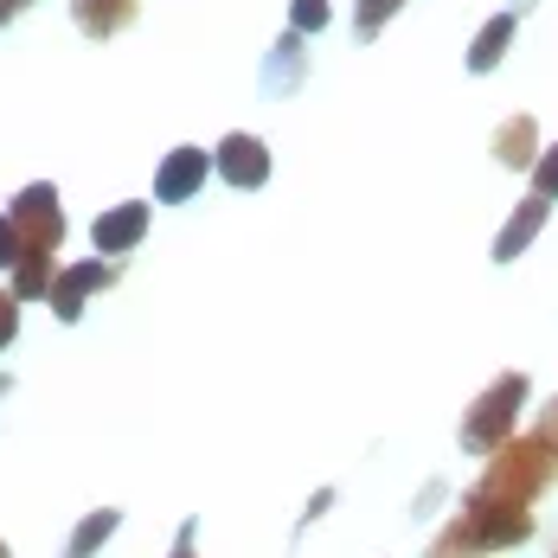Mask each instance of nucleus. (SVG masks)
<instances>
[{"mask_svg": "<svg viewBox=\"0 0 558 558\" xmlns=\"http://www.w3.org/2000/svg\"><path fill=\"white\" fill-rule=\"evenodd\" d=\"M7 219L20 231V264H13V295L33 302V295H52L58 282V244H64V213H58V193L39 180V186H20Z\"/></svg>", "mask_w": 558, "mask_h": 558, "instance_id": "1", "label": "nucleus"}, {"mask_svg": "<svg viewBox=\"0 0 558 558\" xmlns=\"http://www.w3.org/2000/svg\"><path fill=\"white\" fill-rule=\"evenodd\" d=\"M520 539H533V513H526V507L495 501V495H469V501H462V520L430 546V558H475V553L520 546Z\"/></svg>", "mask_w": 558, "mask_h": 558, "instance_id": "2", "label": "nucleus"}, {"mask_svg": "<svg viewBox=\"0 0 558 558\" xmlns=\"http://www.w3.org/2000/svg\"><path fill=\"white\" fill-rule=\"evenodd\" d=\"M553 469H558V449L546 444V437H520V444L495 449V462H488V475L475 482V495H495V501L526 507L546 482H553Z\"/></svg>", "mask_w": 558, "mask_h": 558, "instance_id": "3", "label": "nucleus"}, {"mask_svg": "<svg viewBox=\"0 0 558 558\" xmlns=\"http://www.w3.org/2000/svg\"><path fill=\"white\" fill-rule=\"evenodd\" d=\"M520 404H526V373H501L495 386H488L482 398H475V404H469V417H462V444L482 449V456H495L501 444H513L507 430H513Z\"/></svg>", "mask_w": 558, "mask_h": 558, "instance_id": "4", "label": "nucleus"}, {"mask_svg": "<svg viewBox=\"0 0 558 558\" xmlns=\"http://www.w3.org/2000/svg\"><path fill=\"white\" fill-rule=\"evenodd\" d=\"M110 264H90V257H84V264H71V270H58V282H52V295H46V302H52V315L58 322H77V315H84V302H90V295H97V289H110Z\"/></svg>", "mask_w": 558, "mask_h": 558, "instance_id": "5", "label": "nucleus"}, {"mask_svg": "<svg viewBox=\"0 0 558 558\" xmlns=\"http://www.w3.org/2000/svg\"><path fill=\"white\" fill-rule=\"evenodd\" d=\"M213 168L225 173V186H264V180H270V148H264L257 135H225L219 155H213Z\"/></svg>", "mask_w": 558, "mask_h": 558, "instance_id": "6", "label": "nucleus"}, {"mask_svg": "<svg viewBox=\"0 0 558 558\" xmlns=\"http://www.w3.org/2000/svg\"><path fill=\"white\" fill-rule=\"evenodd\" d=\"M206 173H213V155L206 148H173L161 173H155V199H199V186H206Z\"/></svg>", "mask_w": 558, "mask_h": 558, "instance_id": "7", "label": "nucleus"}, {"mask_svg": "<svg viewBox=\"0 0 558 558\" xmlns=\"http://www.w3.org/2000/svg\"><path fill=\"white\" fill-rule=\"evenodd\" d=\"M90 238H97V251H110V257L135 251V244L148 238V206H142V199H129V206H110L104 219L90 225Z\"/></svg>", "mask_w": 558, "mask_h": 558, "instance_id": "8", "label": "nucleus"}, {"mask_svg": "<svg viewBox=\"0 0 558 558\" xmlns=\"http://www.w3.org/2000/svg\"><path fill=\"white\" fill-rule=\"evenodd\" d=\"M135 13H142V0H71V20H77V33H90V39H116Z\"/></svg>", "mask_w": 558, "mask_h": 558, "instance_id": "9", "label": "nucleus"}, {"mask_svg": "<svg viewBox=\"0 0 558 558\" xmlns=\"http://www.w3.org/2000/svg\"><path fill=\"white\" fill-rule=\"evenodd\" d=\"M546 213H553V199H539V193H533V199H520V213H513V219L501 225V238H495V257H501V264H513V257L539 238Z\"/></svg>", "mask_w": 558, "mask_h": 558, "instance_id": "10", "label": "nucleus"}, {"mask_svg": "<svg viewBox=\"0 0 558 558\" xmlns=\"http://www.w3.org/2000/svg\"><path fill=\"white\" fill-rule=\"evenodd\" d=\"M495 161L501 168H539V129H533V116H507L501 129H495Z\"/></svg>", "mask_w": 558, "mask_h": 558, "instance_id": "11", "label": "nucleus"}, {"mask_svg": "<svg viewBox=\"0 0 558 558\" xmlns=\"http://www.w3.org/2000/svg\"><path fill=\"white\" fill-rule=\"evenodd\" d=\"M513 46V13H495L482 33H475V46H469V71H495Z\"/></svg>", "mask_w": 558, "mask_h": 558, "instance_id": "12", "label": "nucleus"}, {"mask_svg": "<svg viewBox=\"0 0 558 558\" xmlns=\"http://www.w3.org/2000/svg\"><path fill=\"white\" fill-rule=\"evenodd\" d=\"M110 533H116V507H104V513H90V520H84V526L71 533V546H64V558H90L97 546H104V539H110Z\"/></svg>", "mask_w": 558, "mask_h": 558, "instance_id": "13", "label": "nucleus"}, {"mask_svg": "<svg viewBox=\"0 0 558 558\" xmlns=\"http://www.w3.org/2000/svg\"><path fill=\"white\" fill-rule=\"evenodd\" d=\"M398 7H404V0H360V7H353V26H360V33L373 39V33L386 26V20L398 13Z\"/></svg>", "mask_w": 558, "mask_h": 558, "instance_id": "14", "label": "nucleus"}, {"mask_svg": "<svg viewBox=\"0 0 558 558\" xmlns=\"http://www.w3.org/2000/svg\"><path fill=\"white\" fill-rule=\"evenodd\" d=\"M289 26H295V33H322V26H328V0H295V7H289Z\"/></svg>", "mask_w": 558, "mask_h": 558, "instance_id": "15", "label": "nucleus"}, {"mask_svg": "<svg viewBox=\"0 0 558 558\" xmlns=\"http://www.w3.org/2000/svg\"><path fill=\"white\" fill-rule=\"evenodd\" d=\"M533 193L539 199H558V142L539 155V168H533Z\"/></svg>", "mask_w": 558, "mask_h": 558, "instance_id": "16", "label": "nucleus"}, {"mask_svg": "<svg viewBox=\"0 0 558 558\" xmlns=\"http://www.w3.org/2000/svg\"><path fill=\"white\" fill-rule=\"evenodd\" d=\"M13 335H20V295H13V289H0V353L13 347Z\"/></svg>", "mask_w": 558, "mask_h": 558, "instance_id": "17", "label": "nucleus"}, {"mask_svg": "<svg viewBox=\"0 0 558 558\" xmlns=\"http://www.w3.org/2000/svg\"><path fill=\"white\" fill-rule=\"evenodd\" d=\"M20 264V231H13V219L0 213V270H13Z\"/></svg>", "mask_w": 558, "mask_h": 558, "instance_id": "18", "label": "nucleus"}, {"mask_svg": "<svg viewBox=\"0 0 558 558\" xmlns=\"http://www.w3.org/2000/svg\"><path fill=\"white\" fill-rule=\"evenodd\" d=\"M26 7H33V0H0V26H13V20H20Z\"/></svg>", "mask_w": 558, "mask_h": 558, "instance_id": "19", "label": "nucleus"}, {"mask_svg": "<svg viewBox=\"0 0 558 558\" xmlns=\"http://www.w3.org/2000/svg\"><path fill=\"white\" fill-rule=\"evenodd\" d=\"M539 437H546V444L558 449V404H553V411H546V424H539Z\"/></svg>", "mask_w": 558, "mask_h": 558, "instance_id": "20", "label": "nucleus"}, {"mask_svg": "<svg viewBox=\"0 0 558 558\" xmlns=\"http://www.w3.org/2000/svg\"><path fill=\"white\" fill-rule=\"evenodd\" d=\"M173 558H193V526H180V546H173Z\"/></svg>", "mask_w": 558, "mask_h": 558, "instance_id": "21", "label": "nucleus"}, {"mask_svg": "<svg viewBox=\"0 0 558 558\" xmlns=\"http://www.w3.org/2000/svg\"><path fill=\"white\" fill-rule=\"evenodd\" d=\"M0 558H7V546H0Z\"/></svg>", "mask_w": 558, "mask_h": 558, "instance_id": "22", "label": "nucleus"}]
</instances>
